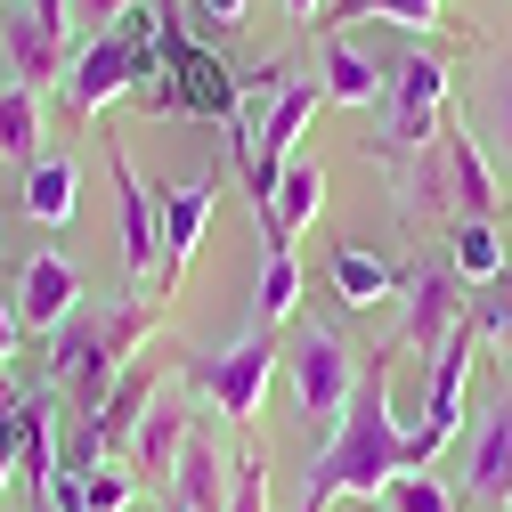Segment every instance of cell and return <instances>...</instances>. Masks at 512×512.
I'll list each match as a JSON object with an SVG mask.
<instances>
[{
  "instance_id": "13",
  "label": "cell",
  "mask_w": 512,
  "mask_h": 512,
  "mask_svg": "<svg viewBox=\"0 0 512 512\" xmlns=\"http://www.w3.org/2000/svg\"><path fill=\"white\" fill-rule=\"evenodd\" d=\"M439 147H447V187H456V204H464V220H496V171H488V155H480V139H472V122L447 106V122H439Z\"/></svg>"
},
{
  "instance_id": "7",
  "label": "cell",
  "mask_w": 512,
  "mask_h": 512,
  "mask_svg": "<svg viewBox=\"0 0 512 512\" xmlns=\"http://www.w3.org/2000/svg\"><path fill=\"white\" fill-rule=\"evenodd\" d=\"M139 41H122V33H90L82 49H74V66H66V106L74 114H106L114 98H131V82H139Z\"/></svg>"
},
{
  "instance_id": "16",
  "label": "cell",
  "mask_w": 512,
  "mask_h": 512,
  "mask_svg": "<svg viewBox=\"0 0 512 512\" xmlns=\"http://www.w3.org/2000/svg\"><path fill=\"white\" fill-rule=\"evenodd\" d=\"M171 504H179V512H228V456H220L204 431H187V447H179Z\"/></svg>"
},
{
  "instance_id": "4",
  "label": "cell",
  "mask_w": 512,
  "mask_h": 512,
  "mask_svg": "<svg viewBox=\"0 0 512 512\" xmlns=\"http://www.w3.org/2000/svg\"><path fill=\"white\" fill-rule=\"evenodd\" d=\"M277 366H285V350H277L269 334H244V342H228V350L187 358V382H196L228 423H252L261 399H269V374H277Z\"/></svg>"
},
{
  "instance_id": "38",
  "label": "cell",
  "mask_w": 512,
  "mask_h": 512,
  "mask_svg": "<svg viewBox=\"0 0 512 512\" xmlns=\"http://www.w3.org/2000/svg\"><path fill=\"white\" fill-rule=\"evenodd\" d=\"M9 9H17V0H9Z\"/></svg>"
},
{
  "instance_id": "37",
  "label": "cell",
  "mask_w": 512,
  "mask_h": 512,
  "mask_svg": "<svg viewBox=\"0 0 512 512\" xmlns=\"http://www.w3.org/2000/svg\"><path fill=\"white\" fill-rule=\"evenodd\" d=\"M496 512H512V504H496Z\"/></svg>"
},
{
  "instance_id": "32",
  "label": "cell",
  "mask_w": 512,
  "mask_h": 512,
  "mask_svg": "<svg viewBox=\"0 0 512 512\" xmlns=\"http://www.w3.org/2000/svg\"><path fill=\"white\" fill-rule=\"evenodd\" d=\"M488 106H496V131H504V155H512V57L488 74Z\"/></svg>"
},
{
  "instance_id": "26",
  "label": "cell",
  "mask_w": 512,
  "mask_h": 512,
  "mask_svg": "<svg viewBox=\"0 0 512 512\" xmlns=\"http://www.w3.org/2000/svg\"><path fill=\"white\" fill-rule=\"evenodd\" d=\"M358 17H391V25H407V33H431V25H439V0H342V9L326 17V33H350Z\"/></svg>"
},
{
  "instance_id": "8",
  "label": "cell",
  "mask_w": 512,
  "mask_h": 512,
  "mask_svg": "<svg viewBox=\"0 0 512 512\" xmlns=\"http://www.w3.org/2000/svg\"><path fill=\"white\" fill-rule=\"evenodd\" d=\"M212 204H220V171H196V179H179V187L155 196V212H163V277H155V293H179L187 261H196V244L212 228Z\"/></svg>"
},
{
  "instance_id": "25",
  "label": "cell",
  "mask_w": 512,
  "mask_h": 512,
  "mask_svg": "<svg viewBox=\"0 0 512 512\" xmlns=\"http://www.w3.org/2000/svg\"><path fill=\"white\" fill-rule=\"evenodd\" d=\"M252 309H261V326L301 309V261L293 252H261V293H252Z\"/></svg>"
},
{
  "instance_id": "17",
  "label": "cell",
  "mask_w": 512,
  "mask_h": 512,
  "mask_svg": "<svg viewBox=\"0 0 512 512\" xmlns=\"http://www.w3.org/2000/svg\"><path fill=\"white\" fill-rule=\"evenodd\" d=\"M317 82H326V98H334V106H366L391 74H382L350 33H317Z\"/></svg>"
},
{
  "instance_id": "36",
  "label": "cell",
  "mask_w": 512,
  "mask_h": 512,
  "mask_svg": "<svg viewBox=\"0 0 512 512\" xmlns=\"http://www.w3.org/2000/svg\"><path fill=\"white\" fill-rule=\"evenodd\" d=\"M9 464H17V439H0V480H9Z\"/></svg>"
},
{
  "instance_id": "29",
  "label": "cell",
  "mask_w": 512,
  "mask_h": 512,
  "mask_svg": "<svg viewBox=\"0 0 512 512\" xmlns=\"http://www.w3.org/2000/svg\"><path fill=\"white\" fill-rule=\"evenodd\" d=\"M472 334H488V342H504V350H512V269H504L496 285H480V293H472Z\"/></svg>"
},
{
  "instance_id": "28",
  "label": "cell",
  "mask_w": 512,
  "mask_h": 512,
  "mask_svg": "<svg viewBox=\"0 0 512 512\" xmlns=\"http://www.w3.org/2000/svg\"><path fill=\"white\" fill-rule=\"evenodd\" d=\"M82 496H90V512H131L139 504V480H131V464H98V472H82Z\"/></svg>"
},
{
  "instance_id": "18",
  "label": "cell",
  "mask_w": 512,
  "mask_h": 512,
  "mask_svg": "<svg viewBox=\"0 0 512 512\" xmlns=\"http://www.w3.org/2000/svg\"><path fill=\"white\" fill-rule=\"evenodd\" d=\"M187 431H196V423H187L163 391L147 399V415H139V431H131V464L147 472V480H171L179 472V447H187Z\"/></svg>"
},
{
  "instance_id": "27",
  "label": "cell",
  "mask_w": 512,
  "mask_h": 512,
  "mask_svg": "<svg viewBox=\"0 0 512 512\" xmlns=\"http://www.w3.org/2000/svg\"><path fill=\"white\" fill-rule=\"evenodd\" d=\"M382 512H456V488H447L439 472H391Z\"/></svg>"
},
{
  "instance_id": "19",
  "label": "cell",
  "mask_w": 512,
  "mask_h": 512,
  "mask_svg": "<svg viewBox=\"0 0 512 512\" xmlns=\"http://www.w3.org/2000/svg\"><path fill=\"white\" fill-rule=\"evenodd\" d=\"M334 293L350 301V309H382L399 293V277H391V261L382 252H366V244H334Z\"/></svg>"
},
{
  "instance_id": "10",
  "label": "cell",
  "mask_w": 512,
  "mask_h": 512,
  "mask_svg": "<svg viewBox=\"0 0 512 512\" xmlns=\"http://www.w3.org/2000/svg\"><path fill=\"white\" fill-rule=\"evenodd\" d=\"M464 317H472V301H464L456 277H447V269H415V277H407V317H399V342H391V350H423V358H431L447 334L464 326Z\"/></svg>"
},
{
  "instance_id": "34",
  "label": "cell",
  "mask_w": 512,
  "mask_h": 512,
  "mask_svg": "<svg viewBox=\"0 0 512 512\" xmlns=\"http://www.w3.org/2000/svg\"><path fill=\"white\" fill-rule=\"evenodd\" d=\"M17 342H25V317H17L9 301H0V366H9V358H17Z\"/></svg>"
},
{
  "instance_id": "20",
  "label": "cell",
  "mask_w": 512,
  "mask_h": 512,
  "mask_svg": "<svg viewBox=\"0 0 512 512\" xmlns=\"http://www.w3.org/2000/svg\"><path fill=\"white\" fill-rule=\"evenodd\" d=\"M399 171V204L407 212H447V204H456V187H447V147H415V155H391Z\"/></svg>"
},
{
  "instance_id": "24",
  "label": "cell",
  "mask_w": 512,
  "mask_h": 512,
  "mask_svg": "<svg viewBox=\"0 0 512 512\" xmlns=\"http://www.w3.org/2000/svg\"><path fill=\"white\" fill-rule=\"evenodd\" d=\"M147 399H155V366H131V374L114 382V399L90 415V431H98L106 447H114V439H131V431H139V415H147Z\"/></svg>"
},
{
  "instance_id": "14",
  "label": "cell",
  "mask_w": 512,
  "mask_h": 512,
  "mask_svg": "<svg viewBox=\"0 0 512 512\" xmlns=\"http://www.w3.org/2000/svg\"><path fill=\"white\" fill-rule=\"evenodd\" d=\"M317 212H326V171L301 155V163H285V179H277V212L261 220V252H293V236H301Z\"/></svg>"
},
{
  "instance_id": "6",
  "label": "cell",
  "mask_w": 512,
  "mask_h": 512,
  "mask_svg": "<svg viewBox=\"0 0 512 512\" xmlns=\"http://www.w3.org/2000/svg\"><path fill=\"white\" fill-rule=\"evenodd\" d=\"M106 171H114L122 277H131V285H155V277H163V212H155V196L139 187V171H131V155H122V139H106Z\"/></svg>"
},
{
  "instance_id": "9",
  "label": "cell",
  "mask_w": 512,
  "mask_h": 512,
  "mask_svg": "<svg viewBox=\"0 0 512 512\" xmlns=\"http://www.w3.org/2000/svg\"><path fill=\"white\" fill-rule=\"evenodd\" d=\"M49 366H57V382H66V391H74L90 415L114 399V382L131 374V358H122V350L106 342V326H82V317H74V326H57V342H49Z\"/></svg>"
},
{
  "instance_id": "15",
  "label": "cell",
  "mask_w": 512,
  "mask_h": 512,
  "mask_svg": "<svg viewBox=\"0 0 512 512\" xmlns=\"http://www.w3.org/2000/svg\"><path fill=\"white\" fill-rule=\"evenodd\" d=\"M9 74L25 82V90H49V82H66V33L57 25H41L25 0L9 9Z\"/></svg>"
},
{
  "instance_id": "12",
  "label": "cell",
  "mask_w": 512,
  "mask_h": 512,
  "mask_svg": "<svg viewBox=\"0 0 512 512\" xmlns=\"http://www.w3.org/2000/svg\"><path fill=\"white\" fill-rule=\"evenodd\" d=\"M74 301H82V277H74L66 252H41V261H25V277H17V317H25V326H41V334L74 326Z\"/></svg>"
},
{
  "instance_id": "33",
  "label": "cell",
  "mask_w": 512,
  "mask_h": 512,
  "mask_svg": "<svg viewBox=\"0 0 512 512\" xmlns=\"http://www.w3.org/2000/svg\"><path fill=\"white\" fill-rule=\"evenodd\" d=\"M244 9H252V0H196V17H204L212 33H236V25H244Z\"/></svg>"
},
{
  "instance_id": "3",
  "label": "cell",
  "mask_w": 512,
  "mask_h": 512,
  "mask_svg": "<svg viewBox=\"0 0 512 512\" xmlns=\"http://www.w3.org/2000/svg\"><path fill=\"white\" fill-rule=\"evenodd\" d=\"M439 122H447V57H431V49H407L399 66H391V82H382V155H415V147H431L439 139Z\"/></svg>"
},
{
  "instance_id": "2",
  "label": "cell",
  "mask_w": 512,
  "mask_h": 512,
  "mask_svg": "<svg viewBox=\"0 0 512 512\" xmlns=\"http://www.w3.org/2000/svg\"><path fill=\"white\" fill-rule=\"evenodd\" d=\"M285 374H293V415L317 423V439H326L358 391V358L350 342L326 326V317H293V342H285Z\"/></svg>"
},
{
  "instance_id": "35",
  "label": "cell",
  "mask_w": 512,
  "mask_h": 512,
  "mask_svg": "<svg viewBox=\"0 0 512 512\" xmlns=\"http://www.w3.org/2000/svg\"><path fill=\"white\" fill-rule=\"evenodd\" d=\"M317 9H326V0H285V17H317Z\"/></svg>"
},
{
  "instance_id": "39",
  "label": "cell",
  "mask_w": 512,
  "mask_h": 512,
  "mask_svg": "<svg viewBox=\"0 0 512 512\" xmlns=\"http://www.w3.org/2000/svg\"><path fill=\"white\" fill-rule=\"evenodd\" d=\"M171 512H179V504H171Z\"/></svg>"
},
{
  "instance_id": "21",
  "label": "cell",
  "mask_w": 512,
  "mask_h": 512,
  "mask_svg": "<svg viewBox=\"0 0 512 512\" xmlns=\"http://www.w3.org/2000/svg\"><path fill=\"white\" fill-rule=\"evenodd\" d=\"M0 155H9L17 171L41 163V90H25V82L0 90Z\"/></svg>"
},
{
  "instance_id": "31",
  "label": "cell",
  "mask_w": 512,
  "mask_h": 512,
  "mask_svg": "<svg viewBox=\"0 0 512 512\" xmlns=\"http://www.w3.org/2000/svg\"><path fill=\"white\" fill-rule=\"evenodd\" d=\"M131 9H139V0H66V17H74L82 33H114Z\"/></svg>"
},
{
  "instance_id": "23",
  "label": "cell",
  "mask_w": 512,
  "mask_h": 512,
  "mask_svg": "<svg viewBox=\"0 0 512 512\" xmlns=\"http://www.w3.org/2000/svg\"><path fill=\"white\" fill-rule=\"evenodd\" d=\"M447 252H456V269L472 277V285H496L512 261H504V236H496V220H456L447 228Z\"/></svg>"
},
{
  "instance_id": "30",
  "label": "cell",
  "mask_w": 512,
  "mask_h": 512,
  "mask_svg": "<svg viewBox=\"0 0 512 512\" xmlns=\"http://www.w3.org/2000/svg\"><path fill=\"white\" fill-rule=\"evenodd\" d=\"M228 512H269V464H261V456H236V472H228Z\"/></svg>"
},
{
  "instance_id": "1",
  "label": "cell",
  "mask_w": 512,
  "mask_h": 512,
  "mask_svg": "<svg viewBox=\"0 0 512 512\" xmlns=\"http://www.w3.org/2000/svg\"><path fill=\"white\" fill-rule=\"evenodd\" d=\"M399 415H391V350H374L358 391L342 407V423L317 439V456L301 472V512H326L334 496H382L399 472Z\"/></svg>"
},
{
  "instance_id": "11",
  "label": "cell",
  "mask_w": 512,
  "mask_h": 512,
  "mask_svg": "<svg viewBox=\"0 0 512 512\" xmlns=\"http://www.w3.org/2000/svg\"><path fill=\"white\" fill-rule=\"evenodd\" d=\"M464 496H480L488 512L512 504V391L480 415V431H472V447H464Z\"/></svg>"
},
{
  "instance_id": "5",
  "label": "cell",
  "mask_w": 512,
  "mask_h": 512,
  "mask_svg": "<svg viewBox=\"0 0 512 512\" xmlns=\"http://www.w3.org/2000/svg\"><path fill=\"white\" fill-rule=\"evenodd\" d=\"M163 66H171V98H179V114H196V122H236L244 82H228V66L212 57V41H187L179 17H163Z\"/></svg>"
},
{
  "instance_id": "22",
  "label": "cell",
  "mask_w": 512,
  "mask_h": 512,
  "mask_svg": "<svg viewBox=\"0 0 512 512\" xmlns=\"http://www.w3.org/2000/svg\"><path fill=\"white\" fill-rule=\"evenodd\" d=\"M74 179H82V171H74L66 155H41V163L25 171V212H33L41 228H66V220H74Z\"/></svg>"
}]
</instances>
